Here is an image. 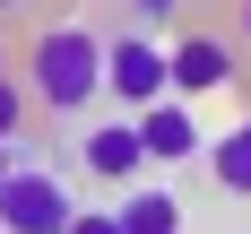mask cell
Masks as SVG:
<instances>
[{
    "instance_id": "cell-9",
    "label": "cell",
    "mask_w": 251,
    "mask_h": 234,
    "mask_svg": "<svg viewBox=\"0 0 251 234\" xmlns=\"http://www.w3.org/2000/svg\"><path fill=\"white\" fill-rule=\"evenodd\" d=\"M18 122H26V87L0 78V139H18Z\"/></svg>"
},
{
    "instance_id": "cell-12",
    "label": "cell",
    "mask_w": 251,
    "mask_h": 234,
    "mask_svg": "<svg viewBox=\"0 0 251 234\" xmlns=\"http://www.w3.org/2000/svg\"><path fill=\"white\" fill-rule=\"evenodd\" d=\"M9 174H18V165H9V139H0V182H9Z\"/></svg>"
},
{
    "instance_id": "cell-1",
    "label": "cell",
    "mask_w": 251,
    "mask_h": 234,
    "mask_svg": "<svg viewBox=\"0 0 251 234\" xmlns=\"http://www.w3.org/2000/svg\"><path fill=\"white\" fill-rule=\"evenodd\" d=\"M26 96L44 113H87L104 96V35L96 26H44L35 35V61H26Z\"/></svg>"
},
{
    "instance_id": "cell-11",
    "label": "cell",
    "mask_w": 251,
    "mask_h": 234,
    "mask_svg": "<svg viewBox=\"0 0 251 234\" xmlns=\"http://www.w3.org/2000/svg\"><path fill=\"white\" fill-rule=\"evenodd\" d=\"M122 9H130V18H174L182 0H122Z\"/></svg>"
},
{
    "instance_id": "cell-14",
    "label": "cell",
    "mask_w": 251,
    "mask_h": 234,
    "mask_svg": "<svg viewBox=\"0 0 251 234\" xmlns=\"http://www.w3.org/2000/svg\"><path fill=\"white\" fill-rule=\"evenodd\" d=\"M0 78H9V52H0Z\"/></svg>"
},
{
    "instance_id": "cell-4",
    "label": "cell",
    "mask_w": 251,
    "mask_h": 234,
    "mask_svg": "<svg viewBox=\"0 0 251 234\" xmlns=\"http://www.w3.org/2000/svg\"><path fill=\"white\" fill-rule=\"evenodd\" d=\"M78 165H87V174L96 182H139V165H156L148 156V139H139V122H104V130H87V139H78Z\"/></svg>"
},
{
    "instance_id": "cell-13",
    "label": "cell",
    "mask_w": 251,
    "mask_h": 234,
    "mask_svg": "<svg viewBox=\"0 0 251 234\" xmlns=\"http://www.w3.org/2000/svg\"><path fill=\"white\" fill-rule=\"evenodd\" d=\"M243 35H251V0H243Z\"/></svg>"
},
{
    "instance_id": "cell-10",
    "label": "cell",
    "mask_w": 251,
    "mask_h": 234,
    "mask_svg": "<svg viewBox=\"0 0 251 234\" xmlns=\"http://www.w3.org/2000/svg\"><path fill=\"white\" fill-rule=\"evenodd\" d=\"M70 234H122V217H113V208H78Z\"/></svg>"
},
{
    "instance_id": "cell-8",
    "label": "cell",
    "mask_w": 251,
    "mask_h": 234,
    "mask_svg": "<svg viewBox=\"0 0 251 234\" xmlns=\"http://www.w3.org/2000/svg\"><path fill=\"white\" fill-rule=\"evenodd\" d=\"M208 174L226 182L234 200H251V113L226 130V139H208Z\"/></svg>"
},
{
    "instance_id": "cell-15",
    "label": "cell",
    "mask_w": 251,
    "mask_h": 234,
    "mask_svg": "<svg viewBox=\"0 0 251 234\" xmlns=\"http://www.w3.org/2000/svg\"><path fill=\"white\" fill-rule=\"evenodd\" d=\"M0 9H18V0H0Z\"/></svg>"
},
{
    "instance_id": "cell-2",
    "label": "cell",
    "mask_w": 251,
    "mask_h": 234,
    "mask_svg": "<svg viewBox=\"0 0 251 234\" xmlns=\"http://www.w3.org/2000/svg\"><path fill=\"white\" fill-rule=\"evenodd\" d=\"M70 217H78V200L52 165H18L0 182V234H70Z\"/></svg>"
},
{
    "instance_id": "cell-6",
    "label": "cell",
    "mask_w": 251,
    "mask_h": 234,
    "mask_svg": "<svg viewBox=\"0 0 251 234\" xmlns=\"http://www.w3.org/2000/svg\"><path fill=\"white\" fill-rule=\"evenodd\" d=\"M139 139H148L156 165H191V156L208 148V130L191 122V104H182V96H156L148 113H139Z\"/></svg>"
},
{
    "instance_id": "cell-3",
    "label": "cell",
    "mask_w": 251,
    "mask_h": 234,
    "mask_svg": "<svg viewBox=\"0 0 251 234\" xmlns=\"http://www.w3.org/2000/svg\"><path fill=\"white\" fill-rule=\"evenodd\" d=\"M104 96H122L130 113H148L156 96H174V61H165L148 35H113V44H104Z\"/></svg>"
},
{
    "instance_id": "cell-5",
    "label": "cell",
    "mask_w": 251,
    "mask_h": 234,
    "mask_svg": "<svg viewBox=\"0 0 251 234\" xmlns=\"http://www.w3.org/2000/svg\"><path fill=\"white\" fill-rule=\"evenodd\" d=\"M165 61H174V96H217V87H234V44L226 35H182Z\"/></svg>"
},
{
    "instance_id": "cell-7",
    "label": "cell",
    "mask_w": 251,
    "mask_h": 234,
    "mask_svg": "<svg viewBox=\"0 0 251 234\" xmlns=\"http://www.w3.org/2000/svg\"><path fill=\"white\" fill-rule=\"evenodd\" d=\"M113 217H122V234H182V200L174 191H139V182L113 200Z\"/></svg>"
}]
</instances>
